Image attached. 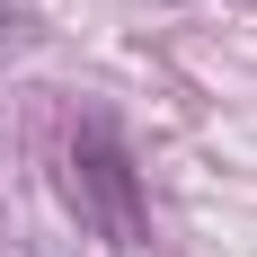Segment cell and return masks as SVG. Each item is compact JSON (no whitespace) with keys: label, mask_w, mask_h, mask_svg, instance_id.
I'll list each match as a JSON object with an SVG mask.
<instances>
[{"label":"cell","mask_w":257,"mask_h":257,"mask_svg":"<svg viewBox=\"0 0 257 257\" xmlns=\"http://www.w3.org/2000/svg\"><path fill=\"white\" fill-rule=\"evenodd\" d=\"M62 195H71L80 231L106 239L115 257H142L151 248V204H142V169H133L124 133L106 124V115H80L71 151H62Z\"/></svg>","instance_id":"cell-1"}]
</instances>
